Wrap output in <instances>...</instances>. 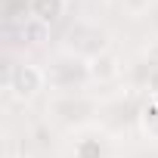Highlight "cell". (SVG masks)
<instances>
[{
  "mask_svg": "<svg viewBox=\"0 0 158 158\" xmlns=\"http://www.w3.org/2000/svg\"><path fill=\"white\" fill-rule=\"evenodd\" d=\"M44 81H47V74L37 65L22 62V65H13L6 84H10V90H13L16 99H31V96H37V90H44Z\"/></svg>",
  "mask_w": 158,
  "mask_h": 158,
  "instance_id": "6da1fadb",
  "label": "cell"
},
{
  "mask_svg": "<svg viewBox=\"0 0 158 158\" xmlns=\"http://www.w3.org/2000/svg\"><path fill=\"white\" fill-rule=\"evenodd\" d=\"M149 90L158 96V68H152V71H149Z\"/></svg>",
  "mask_w": 158,
  "mask_h": 158,
  "instance_id": "5b68a950",
  "label": "cell"
},
{
  "mask_svg": "<svg viewBox=\"0 0 158 158\" xmlns=\"http://www.w3.org/2000/svg\"><path fill=\"white\" fill-rule=\"evenodd\" d=\"M31 13H34L37 22L50 25V22H56V19L65 13V0H34V3H31Z\"/></svg>",
  "mask_w": 158,
  "mask_h": 158,
  "instance_id": "3957f363",
  "label": "cell"
},
{
  "mask_svg": "<svg viewBox=\"0 0 158 158\" xmlns=\"http://www.w3.org/2000/svg\"><path fill=\"white\" fill-rule=\"evenodd\" d=\"M87 71H90V77H96V81H102V84L115 81V77L121 74V59L115 53H96V56H90Z\"/></svg>",
  "mask_w": 158,
  "mask_h": 158,
  "instance_id": "7a4b0ae2",
  "label": "cell"
},
{
  "mask_svg": "<svg viewBox=\"0 0 158 158\" xmlns=\"http://www.w3.org/2000/svg\"><path fill=\"white\" fill-rule=\"evenodd\" d=\"M149 3H152V0H124V6L130 13H143V10H149Z\"/></svg>",
  "mask_w": 158,
  "mask_h": 158,
  "instance_id": "277c9868",
  "label": "cell"
}]
</instances>
